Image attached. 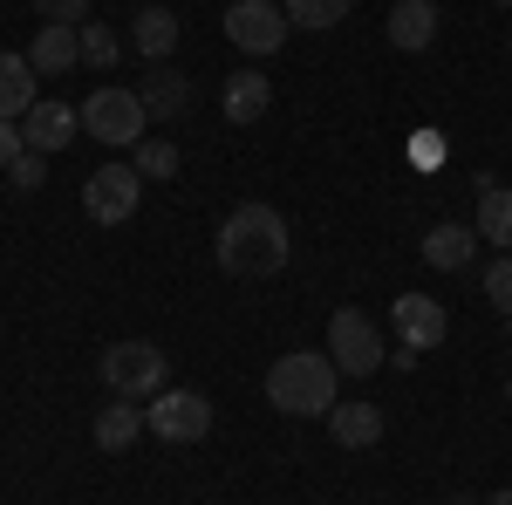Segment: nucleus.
I'll list each match as a JSON object with an SVG mask.
<instances>
[{
  "label": "nucleus",
  "mask_w": 512,
  "mask_h": 505,
  "mask_svg": "<svg viewBox=\"0 0 512 505\" xmlns=\"http://www.w3.org/2000/svg\"><path fill=\"white\" fill-rule=\"evenodd\" d=\"M144 430H151V424H144V410H137L130 396H117L110 410H96V444H103V451H130Z\"/></svg>",
  "instance_id": "obj_19"
},
{
  "label": "nucleus",
  "mask_w": 512,
  "mask_h": 505,
  "mask_svg": "<svg viewBox=\"0 0 512 505\" xmlns=\"http://www.w3.org/2000/svg\"><path fill=\"white\" fill-rule=\"evenodd\" d=\"M390 41L403 55H424L437 41V0H396L390 7Z\"/></svg>",
  "instance_id": "obj_17"
},
{
  "label": "nucleus",
  "mask_w": 512,
  "mask_h": 505,
  "mask_svg": "<svg viewBox=\"0 0 512 505\" xmlns=\"http://www.w3.org/2000/svg\"><path fill=\"white\" fill-rule=\"evenodd\" d=\"M328 437H335L342 451H376V444H383V410H376V403H335V410H328Z\"/></svg>",
  "instance_id": "obj_13"
},
{
  "label": "nucleus",
  "mask_w": 512,
  "mask_h": 505,
  "mask_svg": "<svg viewBox=\"0 0 512 505\" xmlns=\"http://www.w3.org/2000/svg\"><path fill=\"white\" fill-rule=\"evenodd\" d=\"M7 178H14V192H41V185H48V157H41V151H21L14 164H7Z\"/></svg>",
  "instance_id": "obj_25"
},
{
  "label": "nucleus",
  "mask_w": 512,
  "mask_h": 505,
  "mask_svg": "<svg viewBox=\"0 0 512 505\" xmlns=\"http://www.w3.org/2000/svg\"><path fill=\"white\" fill-rule=\"evenodd\" d=\"M335 389H342V369L315 349H294L267 369V403H274L280 417H328Z\"/></svg>",
  "instance_id": "obj_2"
},
{
  "label": "nucleus",
  "mask_w": 512,
  "mask_h": 505,
  "mask_svg": "<svg viewBox=\"0 0 512 505\" xmlns=\"http://www.w3.org/2000/svg\"><path fill=\"white\" fill-rule=\"evenodd\" d=\"M76 130H82V110L55 103V96H41L35 110L21 117V144L41 151V157H55V151H69V144H76Z\"/></svg>",
  "instance_id": "obj_10"
},
{
  "label": "nucleus",
  "mask_w": 512,
  "mask_h": 505,
  "mask_svg": "<svg viewBox=\"0 0 512 505\" xmlns=\"http://www.w3.org/2000/svg\"><path fill=\"white\" fill-rule=\"evenodd\" d=\"M178 14L171 7H137V21H130V48L144 55V62H171V48H178Z\"/></svg>",
  "instance_id": "obj_16"
},
{
  "label": "nucleus",
  "mask_w": 512,
  "mask_h": 505,
  "mask_svg": "<svg viewBox=\"0 0 512 505\" xmlns=\"http://www.w3.org/2000/svg\"><path fill=\"white\" fill-rule=\"evenodd\" d=\"M287 7L280 0H226V41H233L239 55H274L280 41H287Z\"/></svg>",
  "instance_id": "obj_7"
},
{
  "label": "nucleus",
  "mask_w": 512,
  "mask_h": 505,
  "mask_svg": "<svg viewBox=\"0 0 512 505\" xmlns=\"http://www.w3.org/2000/svg\"><path fill=\"white\" fill-rule=\"evenodd\" d=\"M103 383L130 403H151L158 389H171V362L158 342H117V349H103Z\"/></svg>",
  "instance_id": "obj_3"
},
{
  "label": "nucleus",
  "mask_w": 512,
  "mask_h": 505,
  "mask_svg": "<svg viewBox=\"0 0 512 505\" xmlns=\"http://www.w3.org/2000/svg\"><path fill=\"white\" fill-rule=\"evenodd\" d=\"M28 62H35V76H69V69L82 62V28L41 21V35L28 41Z\"/></svg>",
  "instance_id": "obj_15"
},
{
  "label": "nucleus",
  "mask_w": 512,
  "mask_h": 505,
  "mask_svg": "<svg viewBox=\"0 0 512 505\" xmlns=\"http://www.w3.org/2000/svg\"><path fill=\"white\" fill-rule=\"evenodd\" d=\"M137 96H144L151 123H178L185 110H192V76H178L171 62H151V69H144V82H137Z\"/></svg>",
  "instance_id": "obj_11"
},
{
  "label": "nucleus",
  "mask_w": 512,
  "mask_h": 505,
  "mask_svg": "<svg viewBox=\"0 0 512 505\" xmlns=\"http://www.w3.org/2000/svg\"><path fill=\"white\" fill-rule=\"evenodd\" d=\"M506 403H512V376H506Z\"/></svg>",
  "instance_id": "obj_30"
},
{
  "label": "nucleus",
  "mask_w": 512,
  "mask_h": 505,
  "mask_svg": "<svg viewBox=\"0 0 512 505\" xmlns=\"http://www.w3.org/2000/svg\"><path fill=\"white\" fill-rule=\"evenodd\" d=\"M383 328L369 321L362 308H335L328 314V362L342 369V376H376L383 369Z\"/></svg>",
  "instance_id": "obj_4"
},
{
  "label": "nucleus",
  "mask_w": 512,
  "mask_h": 505,
  "mask_svg": "<svg viewBox=\"0 0 512 505\" xmlns=\"http://www.w3.org/2000/svg\"><path fill=\"white\" fill-rule=\"evenodd\" d=\"M144 123H151V110H144V96L137 89H96L89 103H82V130L96 137V144H144Z\"/></svg>",
  "instance_id": "obj_5"
},
{
  "label": "nucleus",
  "mask_w": 512,
  "mask_h": 505,
  "mask_svg": "<svg viewBox=\"0 0 512 505\" xmlns=\"http://www.w3.org/2000/svg\"><path fill=\"white\" fill-rule=\"evenodd\" d=\"M485 301L506 314V328H512V253H499V260L485 267Z\"/></svg>",
  "instance_id": "obj_24"
},
{
  "label": "nucleus",
  "mask_w": 512,
  "mask_h": 505,
  "mask_svg": "<svg viewBox=\"0 0 512 505\" xmlns=\"http://www.w3.org/2000/svg\"><path fill=\"white\" fill-rule=\"evenodd\" d=\"M21 151H28V144H21V123H0V171H7Z\"/></svg>",
  "instance_id": "obj_27"
},
{
  "label": "nucleus",
  "mask_w": 512,
  "mask_h": 505,
  "mask_svg": "<svg viewBox=\"0 0 512 505\" xmlns=\"http://www.w3.org/2000/svg\"><path fill=\"white\" fill-rule=\"evenodd\" d=\"M485 505H512V485H506V492H492V499H485Z\"/></svg>",
  "instance_id": "obj_28"
},
{
  "label": "nucleus",
  "mask_w": 512,
  "mask_h": 505,
  "mask_svg": "<svg viewBox=\"0 0 512 505\" xmlns=\"http://www.w3.org/2000/svg\"><path fill=\"white\" fill-rule=\"evenodd\" d=\"M117 55H123L117 28H103V21H82V62H89V69H117Z\"/></svg>",
  "instance_id": "obj_22"
},
{
  "label": "nucleus",
  "mask_w": 512,
  "mask_h": 505,
  "mask_svg": "<svg viewBox=\"0 0 512 505\" xmlns=\"http://www.w3.org/2000/svg\"><path fill=\"white\" fill-rule=\"evenodd\" d=\"M130 164H137V178H144V185H151V178H178V144H137Z\"/></svg>",
  "instance_id": "obj_23"
},
{
  "label": "nucleus",
  "mask_w": 512,
  "mask_h": 505,
  "mask_svg": "<svg viewBox=\"0 0 512 505\" xmlns=\"http://www.w3.org/2000/svg\"><path fill=\"white\" fill-rule=\"evenodd\" d=\"M499 7H512V0H499Z\"/></svg>",
  "instance_id": "obj_31"
},
{
  "label": "nucleus",
  "mask_w": 512,
  "mask_h": 505,
  "mask_svg": "<svg viewBox=\"0 0 512 505\" xmlns=\"http://www.w3.org/2000/svg\"><path fill=\"white\" fill-rule=\"evenodd\" d=\"M506 41H512V35H506Z\"/></svg>",
  "instance_id": "obj_32"
},
{
  "label": "nucleus",
  "mask_w": 512,
  "mask_h": 505,
  "mask_svg": "<svg viewBox=\"0 0 512 505\" xmlns=\"http://www.w3.org/2000/svg\"><path fill=\"white\" fill-rule=\"evenodd\" d=\"M219 267L233 273V280H267V273L287 267V253H294V233H287V219H280V205L267 198H246L239 212H226V226H219Z\"/></svg>",
  "instance_id": "obj_1"
},
{
  "label": "nucleus",
  "mask_w": 512,
  "mask_h": 505,
  "mask_svg": "<svg viewBox=\"0 0 512 505\" xmlns=\"http://www.w3.org/2000/svg\"><path fill=\"white\" fill-rule=\"evenodd\" d=\"M390 328H396V342H403V355H431L437 342L451 335V314H444V301H431V294H396Z\"/></svg>",
  "instance_id": "obj_9"
},
{
  "label": "nucleus",
  "mask_w": 512,
  "mask_h": 505,
  "mask_svg": "<svg viewBox=\"0 0 512 505\" xmlns=\"http://www.w3.org/2000/svg\"><path fill=\"white\" fill-rule=\"evenodd\" d=\"M41 21H55V28H82L89 21V0H35Z\"/></svg>",
  "instance_id": "obj_26"
},
{
  "label": "nucleus",
  "mask_w": 512,
  "mask_h": 505,
  "mask_svg": "<svg viewBox=\"0 0 512 505\" xmlns=\"http://www.w3.org/2000/svg\"><path fill=\"white\" fill-rule=\"evenodd\" d=\"M267 110H274V82L260 76V69H233V76H226V117L260 123Z\"/></svg>",
  "instance_id": "obj_18"
},
{
  "label": "nucleus",
  "mask_w": 512,
  "mask_h": 505,
  "mask_svg": "<svg viewBox=\"0 0 512 505\" xmlns=\"http://www.w3.org/2000/svg\"><path fill=\"white\" fill-rule=\"evenodd\" d=\"M82 205H89V219H96V226H123V219L144 205V178H137V164H130V157L96 164V171H89V185H82Z\"/></svg>",
  "instance_id": "obj_6"
},
{
  "label": "nucleus",
  "mask_w": 512,
  "mask_h": 505,
  "mask_svg": "<svg viewBox=\"0 0 512 505\" xmlns=\"http://www.w3.org/2000/svg\"><path fill=\"white\" fill-rule=\"evenodd\" d=\"M478 246H485V239H478V226H458V219H444V226H431V233H424V267L458 273V267H472Z\"/></svg>",
  "instance_id": "obj_12"
},
{
  "label": "nucleus",
  "mask_w": 512,
  "mask_h": 505,
  "mask_svg": "<svg viewBox=\"0 0 512 505\" xmlns=\"http://www.w3.org/2000/svg\"><path fill=\"white\" fill-rule=\"evenodd\" d=\"M35 62L28 55H14V48H0V123H21L35 110Z\"/></svg>",
  "instance_id": "obj_14"
},
{
  "label": "nucleus",
  "mask_w": 512,
  "mask_h": 505,
  "mask_svg": "<svg viewBox=\"0 0 512 505\" xmlns=\"http://www.w3.org/2000/svg\"><path fill=\"white\" fill-rule=\"evenodd\" d=\"M144 424L158 430L164 444H198L212 430V396H198V389H158L151 410H144Z\"/></svg>",
  "instance_id": "obj_8"
},
{
  "label": "nucleus",
  "mask_w": 512,
  "mask_h": 505,
  "mask_svg": "<svg viewBox=\"0 0 512 505\" xmlns=\"http://www.w3.org/2000/svg\"><path fill=\"white\" fill-rule=\"evenodd\" d=\"M451 505H478V499H472V492H451Z\"/></svg>",
  "instance_id": "obj_29"
},
{
  "label": "nucleus",
  "mask_w": 512,
  "mask_h": 505,
  "mask_svg": "<svg viewBox=\"0 0 512 505\" xmlns=\"http://www.w3.org/2000/svg\"><path fill=\"white\" fill-rule=\"evenodd\" d=\"M280 7H287V21H294V28L321 35V28H342V21H349L355 0H280Z\"/></svg>",
  "instance_id": "obj_21"
},
{
  "label": "nucleus",
  "mask_w": 512,
  "mask_h": 505,
  "mask_svg": "<svg viewBox=\"0 0 512 505\" xmlns=\"http://www.w3.org/2000/svg\"><path fill=\"white\" fill-rule=\"evenodd\" d=\"M478 239L485 246H499V253H512V185H492V192H478Z\"/></svg>",
  "instance_id": "obj_20"
}]
</instances>
